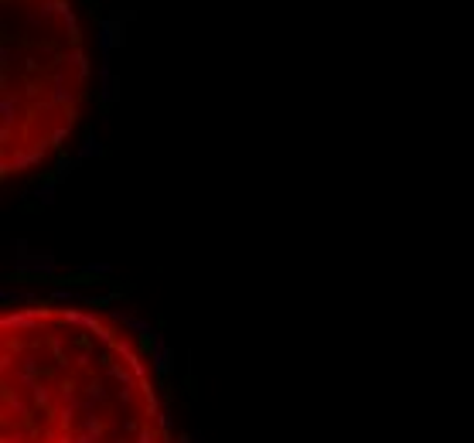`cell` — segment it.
Returning a JSON list of instances; mask_svg holds the SVG:
<instances>
[{
	"label": "cell",
	"mask_w": 474,
	"mask_h": 443,
	"mask_svg": "<svg viewBox=\"0 0 474 443\" xmlns=\"http://www.w3.org/2000/svg\"><path fill=\"white\" fill-rule=\"evenodd\" d=\"M0 443H191L154 334L82 290L0 304Z\"/></svg>",
	"instance_id": "obj_1"
},
{
	"label": "cell",
	"mask_w": 474,
	"mask_h": 443,
	"mask_svg": "<svg viewBox=\"0 0 474 443\" xmlns=\"http://www.w3.org/2000/svg\"><path fill=\"white\" fill-rule=\"evenodd\" d=\"M99 38L82 0H0V181L27 191L86 144Z\"/></svg>",
	"instance_id": "obj_2"
}]
</instances>
